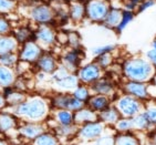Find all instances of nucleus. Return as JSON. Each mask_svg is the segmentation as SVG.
<instances>
[{
  "mask_svg": "<svg viewBox=\"0 0 156 145\" xmlns=\"http://www.w3.org/2000/svg\"><path fill=\"white\" fill-rule=\"evenodd\" d=\"M20 121L44 123L51 114V106L48 97L40 94H28L27 99L19 105L7 109Z\"/></svg>",
  "mask_w": 156,
  "mask_h": 145,
  "instance_id": "nucleus-1",
  "label": "nucleus"
},
{
  "mask_svg": "<svg viewBox=\"0 0 156 145\" xmlns=\"http://www.w3.org/2000/svg\"><path fill=\"white\" fill-rule=\"evenodd\" d=\"M123 76L129 81L144 82L152 76L153 67L145 59L142 58H131L125 60L122 65Z\"/></svg>",
  "mask_w": 156,
  "mask_h": 145,
  "instance_id": "nucleus-2",
  "label": "nucleus"
},
{
  "mask_svg": "<svg viewBox=\"0 0 156 145\" xmlns=\"http://www.w3.org/2000/svg\"><path fill=\"white\" fill-rule=\"evenodd\" d=\"M50 80H51L54 88L58 90V92L71 93L80 84V81H79L76 74L69 72L68 70H66L61 65H59V68L52 73Z\"/></svg>",
  "mask_w": 156,
  "mask_h": 145,
  "instance_id": "nucleus-3",
  "label": "nucleus"
},
{
  "mask_svg": "<svg viewBox=\"0 0 156 145\" xmlns=\"http://www.w3.org/2000/svg\"><path fill=\"white\" fill-rule=\"evenodd\" d=\"M48 99L51 110H68L75 112L85 106V103L75 99L69 92H57Z\"/></svg>",
  "mask_w": 156,
  "mask_h": 145,
  "instance_id": "nucleus-4",
  "label": "nucleus"
},
{
  "mask_svg": "<svg viewBox=\"0 0 156 145\" xmlns=\"http://www.w3.org/2000/svg\"><path fill=\"white\" fill-rule=\"evenodd\" d=\"M113 105L119 111L121 118H132L138 113L143 112V104L141 101L129 94H123L119 97Z\"/></svg>",
  "mask_w": 156,
  "mask_h": 145,
  "instance_id": "nucleus-5",
  "label": "nucleus"
},
{
  "mask_svg": "<svg viewBox=\"0 0 156 145\" xmlns=\"http://www.w3.org/2000/svg\"><path fill=\"white\" fill-rule=\"evenodd\" d=\"M106 130H108V127L98 120V121L83 124L81 126H79L75 139L81 143H91L95 141L102 134H104Z\"/></svg>",
  "mask_w": 156,
  "mask_h": 145,
  "instance_id": "nucleus-6",
  "label": "nucleus"
},
{
  "mask_svg": "<svg viewBox=\"0 0 156 145\" xmlns=\"http://www.w3.org/2000/svg\"><path fill=\"white\" fill-rule=\"evenodd\" d=\"M20 120L9 110L0 111V134L12 141L18 137V126Z\"/></svg>",
  "mask_w": 156,
  "mask_h": 145,
  "instance_id": "nucleus-7",
  "label": "nucleus"
},
{
  "mask_svg": "<svg viewBox=\"0 0 156 145\" xmlns=\"http://www.w3.org/2000/svg\"><path fill=\"white\" fill-rule=\"evenodd\" d=\"M44 123H37V122H24L20 121L17 133L18 137L22 143H31L37 139L41 133L47 131Z\"/></svg>",
  "mask_w": 156,
  "mask_h": 145,
  "instance_id": "nucleus-8",
  "label": "nucleus"
},
{
  "mask_svg": "<svg viewBox=\"0 0 156 145\" xmlns=\"http://www.w3.org/2000/svg\"><path fill=\"white\" fill-rule=\"evenodd\" d=\"M34 41L44 51L57 44V31L51 24H40L34 29Z\"/></svg>",
  "mask_w": 156,
  "mask_h": 145,
  "instance_id": "nucleus-9",
  "label": "nucleus"
},
{
  "mask_svg": "<svg viewBox=\"0 0 156 145\" xmlns=\"http://www.w3.org/2000/svg\"><path fill=\"white\" fill-rule=\"evenodd\" d=\"M76 76H78L80 84H84L90 87L93 84L94 82L102 78L103 70L95 63V62H91L87 63L83 67H80L76 71Z\"/></svg>",
  "mask_w": 156,
  "mask_h": 145,
  "instance_id": "nucleus-10",
  "label": "nucleus"
},
{
  "mask_svg": "<svg viewBox=\"0 0 156 145\" xmlns=\"http://www.w3.org/2000/svg\"><path fill=\"white\" fill-rule=\"evenodd\" d=\"M43 52H44V50L34 40H31V41H28L23 44H20L17 53H18L20 61H23V62H27L31 65H34V63L41 57Z\"/></svg>",
  "mask_w": 156,
  "mask_h": 145,
  "instance_id": "nucleus-11",
  "label": "nucleus"
},
{
  "mask_svg": "<svg viewBox=\"0 0 156 145\" xmlns=\"http://www.w3.org/2000/svg\"><path fill=\"white\" fill-rule=\"evenodd\" d=\"M30 19L38 26L40 24H53L55 20V11L47 5L33 6L29 11Z\"/></svg>",
  "mask_w": 156,
  "mask_h": 145,
  "instance_id": "nucleus-12",
  "label": "nucleus"
},
{
  "mask_svg": "<svg viewBox=\"0 0 156 145\" xmlns=\"http://www.w3.org/2000/svg\"><path fill=\"white\" fill-rule=\"evenodd\" d=\"M59 60L51 51H44L41 57L38 59L33 68L37 72H42L47 76H51L52 73L59 68Z\"/></svg>",
  "mask_w": 156,
  "mask_h": 145,
  "instance_id": "nucleus-13",
  "label": "nucleus"
},
{
  "mask_svg": "<svg viewBox=\"0 0 156 145\" xmlns=\"http://www.w3.org/2000/svg\"><path fill=\"white\" fill-rule=\"evenodd\" d=\"M108 6L101 0H91L85 6V17L94 22H103L108 15Z\"/></svg>",
  "mask_w": 156,
  "mask_h": 145,
  "instance_id": "nucleus-14",
  "label": "nucleus"
},
{
  "mask_svg": "<svg viewBox=\"0 0 156 145\" xmlns=\"http://www.w3.org/2000/svg\"><path fill=\"white\" fill-rule=\"evenodd\" d=\"M82 61V50L81 49H71L66 52L60 59V65L69 72L75 73L80 68Z\"/></svg>",
  "mask_w": 156,
  "mask_h": 145,
  "instance_id": "nucleus-15",
  "label": "nucleus"
},
{
  "mask_svg": "<svg viewBox=\"0 0 156 145\" xmlns=\"http://www.w3.org/2000/svg\"><path fill=\"white\" fill-rule=\"evenodd\" d=\"M0 91L2 92V95L5 97V100H6L7 109H12V108L19 105L20 103H22L27 99L28 94H29L26 93V92H21V91L16 90L12 87L5 88Z\"/></svg>",
  "mask_w": 156,
  "mask_h": 145,
  "instance_id": "nucleus-16",
  "label": "nucleus"
},
{
  "mask_svg": "<svg viewBox=\"0 0 156 145\" xmlns=\"http://www.w3.org/2000/svg\"><path fill=\"white\" fill-rule=\"evenodd\" d=\"M123 91L125 94H129L131 97H135L137 100L142 101L148 97L146 90V84L143 82L136 81H127L123 84Z\"/></svg>",
  "mask_w": 156,
  "mask_h": 145,
  "instance_id": "nucleus-17",
  "label": "nucleus"
},
{
  "mask_svg": "<svg viewBox=\"0 0 156 145\" xmlns=\"http://www.w3.org/2000/svg\"><path fill=\"white\" fill-rule=\"evenodd\" d=\"M89 88L93 92V94H101V95H105L108 97L115 94V84L110 79L103 78V76L96 82H94L93 84H91Z\"/></svg>",
  "mask_w": 156,
  "mask_h": 145,
  "instance_id": "nucleus-18",
  "label": "nucleus"
},
{
  "mask_svg": "<svg viewBox=\"0 0 156 145\" xmlns=\"http://www.w3.org/2000/svg\"><path fill=\"white\" fill-rule=\"evenodd\" d=\"M85 105L92 111L100 113L112 105V99L105 95H101V94H91L90 99L87 101Z\"/></svg>",
  "mask_w": 156,
  "mask_h": 145,
  "instance_id": "nucleus-19",
  "label": "nucleus"
},
{
  "mask_svg": "<svg viewBox=\"0 0 156 145\" xmlns=\"http://www.w3.org/2000/svg\"><path fill=\"white\" fill-rule=\"evenodd\" d=\"M74 124L76 126H81L83 124L91 123V122L98 121V113L94 111H92L91 109H89L87 105L80 109L79 111L74 112Z\"/></svg>",
  "mask_w": 156,
  "mask_h": 145,
  "instance_id": "nucleus-20",
  "label": "nucleus"
},
{
  "mask_svg": "<svg viewBox=\"0 0 156 145\" xmlns=\"http://www.w3.org/2000/svg\"><path fill=\"white\" fill-rule=\"evenodd\" d=\"M98 118L100 122H102L105 126H114V124L116 123L121 118V115L114 105L112 104L111 106H108V109H105L104 111L98 113Z\"/></svg>",
  "mask_w": 156,
  "mask_h": 145,
  "instance_id": "nucleus-21",
  "label": "nucleus"
},
{
  "mask_svg": "<svg viewBox=\"0 0 156 145\" xmlns=\"http://www.w3.org/2000/svg\"><path fill=\"white\" fill-rule=\"evenodd\" d=\"M50 118L57 125H72L74 124V112L68 110H51Z\"/></svg>",
  "mask_w": 156,
  "mask_h": 145,
  "instance_id": "nucleus-22",
  "label": "nucleus"
},
{
  "mask_svg": "<svg viewBox=\"0 0 156 145\" xmlns=\"http://www.w3.org/2000/svg\"><path fill=\"white\" fill-rule=\"evenodd\" d=\"M18 78V74L15 69L0 65V90L12 87Z\"/></svg>",
  "mask_w": 156,
  "mask_h": 145,
  "instance_id": "nucleus-23",
  "label": "nucleus"
},
{
  "mask_svg": "<svg viewBox=\"0 0 156 145\" xmlns=\"http://www.w3.org/2000/svg\"><path fill=\"white\" fill-rule=\"evenodd\" d=\"M19 47H20V44L12 34L0 36V55L12 53V52H18Z\"/></svg>",
  "mask_w": 156,
  "mask_h": 145,
  "instance_id": "nucleus-24",
  "label": "nucleus"
},
{
  "mask_svg": "<svg viewBox=\"0 0 156 145\" xmlns=\"http://www.w3.org/2000/svg\"><path fill=\"white\" fill-rule=\"evenodd\" d=\"M11 34L15 37L19 44H23L28 41L34 40V30L31 29L29 26H20L18 28H13Z\"/></svg>",
  "mask_w": 156,
  "mask_h": 145,
  "instance_id": "nucleus-25",
  "label": "nucleus"
},
{
  "mask_svg": "<svg viewBox=\"0 0 156 145\" xmlns=\"http://www.w3.org/2000/svg\"><path fill=\"white\" fill-rule=\"evenodd\" d=\"M78 127L79 126H76L75 124H72V125H57L51 131L59 137V140L62 143L63 139H75V135H76V132H78Z\"/></svg>",
  "mask_w": 156,
  "mask_h": 145,
  "instance_id": "nucleus-26",
  "label": "nucleus"
},
{
  "mask_svg": "<svg viewBox=\"0 0 156 145\" xmlns=\"http://www.w3.org/2000/svg\"><path fill=\"white\" fill-rule=\"evenodd\" d=\"M31 145H62L55 134L51 130H47L43 133L40 134L37 139H34L30 143Z\"/></svg>",
  "mask_w": 156,
  "mask_h": 145,
  "instance_id": "nucleus-27",
  "label": "nucleus"
},
{
  "mask_svg": "<svg viewBox=\"0 0 156 145\" xmlns=\"http://www.w3.org/2000/svg\"><path fill=\"white\" fill-rule=\"evenodd\" d=\"M114 145H141V141L133 132L115 133Z\"/></svg>",
  "mask_w": 156,
  "mask_h": 145,
  "instance_id": "nucleus-28",
  "label": "nucleus"
},
{
  "mask_svg": "<svg viewBox=\"0 0 156 145\" xmlns=\"http://www.w3.org/2000/svg\"><path fill=\"white\" fill-rule=\"evenodd\" d=\"M122 13L123 12L121 11V10L115 9V8H110L108 15H106L104 20H103V23L108 28L116 29V27L119 26V23L121 21V19H122Z\"/></svg>",
  "mask_w": 156,
  "mask_h": 145,
  "instance_id": "nucleus-29",
  "label": "nucleus"
},
{
  "mask_svg": "<svg viewBox=\"0 0 156 145\" xmlns=\"http://www.w3.org/2000/svg\"><path fill=\"white\" fill-rule=\"evenodd\" d=\"M132 123H133V131H146L150 129L151 123L147 118L146 114L144 113V111L138 113L137 115H135L134 118H132Z\"/></svg>",
  "mask_w": 156,
  "mask_h": 145,
  "instance_id": "nucleus-30",
  "label": "nucleus"
},
{
  "mask_svg": "<svg viewBox=\"0 0 156 145\" xmlns=\"http://www.w3.org/2000/svg\"><path fill=\"white\" fill-rule=\"evenodd\" d=\"M115 133H129L133 132V123L132 118H121L113 126Z\"/></svg>",
  "mask_w": 156,
  "mask_h": 145,
  "instance_id": "nucleus-31",
  "label": "nucleus"
},
{
  "mask_svg": "<svg viewBox=\"0 0 156 145\" xmlns=\"http://www.w3.org/2000/svg\"><path fill=\"white\" fill-rule=\"evenodd\" d=\"M71 94H72L75 99H78L79 101L87 103V101L89 100L91 97V90L87 85L79 84L78 87L71 92Z\"/></svg>",
  "mask_w": 156,
  "mask_h": 145,
  "instance_id": "nucleus-32",
  "label": "nucleus"
},
{
  "mask_svg": "<svg viewBox=\"0 0 156 145\" xmlns=\"http://www.w3.org/2000/svg\"><path fill=\"white\" fill-rule=\"evenodd\" d=\"M70 18L73 21H81L82 19L85 17V6L82 3H74L71 6L69 11Z\"/></svg>",
  "mask_w": 156,
  "mask_h": 145,
  "instance_id": "nucleus-33",
  "label": "nucleus"
},
{
  "mask_svg": "<svg viewBox=\"0 0 156 145\" xmlns=\"http://www.w3.org/2000/svg\"><path fill=\"white\" fill-rule=\"evenodd\" d=\"M18 62H19V57L17 52H12V53H7V55H0V65L15 69L16 65L18 64Z\"/></svg>",
  "mask_w": 156,
  "mask_h": 145,
  "instance_id": "nucleus-34",
  "label": "nucleus"
},
{
  "mask_svg": "<svg viewBox=\"0 0 156 145\" xmlns=\"http://www.w3.org/2000/svg\"><path fill=\"white\" fill-rule=\"evenodd\" d=\"M114 133H110L108 130L104 134L98 137L95 141L91 142L90 145H114Z\"/></svg>",
  "mask_w": 156,
  "mask_h": 145,
  "instance_id": "nucleus-35",
  "label": "nucleus"
},
{
  "mask_svg": "<svg viewBox=\"0 0 156 145\" xmlns=\"http://www.w3.org/2000/svg\"><path fill=\"white\" fill-rule=\"evenodd\" d=\"M94 62L102 70L108 69V67H111L112 62H113V55H112V53H104V55L96 57Z\"/></svg>",
  "mask_w": 156,
  "mask_h": 145,
  "instance_id": "nucleus-36",
  "label": "nucleus"
},
{
  "mask_svg": "<svg viewBox=\"0 0 156 145\" xmlns=\"http://www.w3.org/2000/svg\"><path fill=\"white\" fill-rule=\"evenodd\" d=\"M13 27L9 19L6 16L0 15V36H7V34H11Z\"/></svg>",
  "mask_w": 156,
  "mask_h": 145,
  "instance_id": "nucleus-37",
  "label": "nucleus"
},
{
  "mask_svg": "<svg viewBox=\"0 0 156 145\" xmlns=\"http://www.w3.org/2000/svg\"><path fill=\"white\" fill-rule=\"evenodd\" d=\"M133 18H134V15H133L132 11H127V10L124 11L123 13H122V19H121L120 23H119V26L116 27L115 30H116L117 32H122V31L126 28V26L132 21Z\"/></svg>",
  "mask_w": 156,
  "mask_h": 145,
  "instance_id": "nucleus-38",
  "label": "nucleus"
},
{
  "mask_svg": "<svg viewBox=\"0 0 156 145\" xmlns=\"http://www.w3.org/2000/svg\"><path fill=\"white\" fill-rule=\"evenodd\" d=\"M15 0H0V15H8L15 9Z\"/></svg>",
  "mask_w": 156,
  "mask_h": 145,
  "instance_id": "nucleus-39",
  "label": "nucleus"
},
{
  "mask_svg": "<svg viewBox=\"0 0 156 145\" xmlns=\"http://www.w3.org/2000/svg\"><path fill=\"white\" fill-rule=\"evenodd\" d=\"M116 45L115 44H104V45H100V47H95V48L92 49V53H93L95 57H99L101 55H104V53H112L114 51Z\"/></svg>",
  "mask_w": 156,
  "mask_h": 145,
  "instance_id": "nucleus-40",
  "label": "nucleus"
},
{
  "mask_svg": "<svg viewBox=\"0 0 156 145\" xmlns=\"http://www.w3.org/2000/svg\"><path fill=\"white\" fill-rule=\"evenodd\" d=\"M68 44L72 49H81V38L76 32H68Z\"/></svg>",
  "mask_w": 156,
  "mask_h": 145,
  "instance_id": "nucleus-41",
  "label": "nucleus"
},
{
  "mask_svg": "<svg viewBox=\"0 0 156 145\" xmlns=\"http://www.w3.org/2000/svg\"><path fill=\"white\" fill-rule=\"evenodd\" d=\"M144 113L146 114L151 125H156V104L147 105L144 110Z\"/></svg>",
  "mask_w": 156,
  "mask_h": 145,
  "instance_id": "nucleus-42",
  "label": "nucleus"
},
{
  "mask_svg": "<svg viewBox=\"0 0 156 145\" xmlns=\"http://www.w3.org/2000/svg\"><path fill=\"white\" fill-rule=\"evenodd\" d=\"M146 57H147V59H148V61H150L151 63L156 67V51L155 50H154V49L148 50V51L146 52Z\"/></svg>",
  "mask_w": 156,
  "mask_h": 145,
  "instance_id": "nucleus-43",
  "label": "nucleus"
},
{
  "mask_svg": "<svg viewBox=\"0 0 156 145\" xmlns=\"http://www.w3.org/2000/svg\"><path fill=\"white\" fill-rule=\"evenodd\" d=\"M153 5H154V1H153V0H147V1L143 2V5H141V7H140V9H138V11H140V12L144 11L145 9H147V8H150V7H152Z\"/></svg>",
  "mask_w": 156,
  "mask_h": 145,
  "instance_id": "nucleus-44",
  "label": "nucleus"
},
{
  "mask_svg": "<svg viewBox=\"0 0 156 145\" xmlns=\"http://www.w3.org/2000/svg\"><path fill=\"white\" fill-rule=\"evenodd\" d=\"M7 109V103L6 100H5V97L2 95V92L0 91V111H2V110H6Z\"/></svg>",
  "mask_w": 156,
  "mask_h": 145,
  "instance_id": "nucleus-45",
  "label": "nucleus"
},
{
  "mask_svg": "<svg viewBox=\"0 0 156 145\" xmlns=\"http://www.w3.org/2000/svg\"><path fill=\"white\" fill-rule=\"evenodd\" d=\"M0 145H12L10 140H8L5 136H0Z\"/></svg>",
  "mask_w": 156,
  "mask_h": 145,
  "instance_id": "nucleus-46",
  "label": "nucleus"
},
{
  "mask_svg": "<svg viewBox=\"0 0 156 145\" xmlns=\"http://www.w3.org/2000/svg\"><path fill=\"white\" fill-rule=\"evenodd\" d=\"M148 141H150L151 143L153 145H156V131L155 132H153V133L151 134L150 139H148Z\"/></svg>",
  "mask_w": 156,
  "mask_h": 145,
  "instance_id": "nucleus-47",
  "label": "nucleus"
},
{
  "mask_svg": "<svg viewBox=\"0 0 156 145\" xmlns=\"http://www.w3.org/2000/svg\"><path fill=\"white\" fill-rule=\"evenodd\" d=\"M153 49H154V50H155V51H156V40H155V41H154V42H153Z\"/></svg>",
  "mask_w": 156,
  "mask_h": 145,
  "instance_id": "nucleus-48",
  "label": "nucleus"
},
{
  "mask_svg": "<svg viewBox=\"0 0 156 145\" xmlns=\"http://www.w3.org/2000/svg\"><path fill=\"white\" fill-rule=\"evenodd\" d=\"M19 145H31L30 143H20Z\"/></svg>",
  "mask_w": 156,
  "mask_h": 145,
  "instance_id": "nucleus-49",
  "label": "nucleus"
},
{
  "mask_svg": "<svg viewBox=\"0 0 156 145\" xmlns=\"http://www.w3.org/2000/svg\"><path fill=\"white\" fill-rule=\"evenodd\" d=\"M154 81H155V84H154V85L156 87V78H154Z\"/></svg>",
  "mask_w": 156,
  "mask_h": 145,
  "instance_id": "nucleus-50",
  "label": "nucleus"
},
{
  "mask_svg": "<svg viewBox=\"0 0 156 145\" xmlns=\"http://www.w3.org/2000/svg\"><path fill=\"white\" fill-rule=\"evenodd\" d=\"M134 1H135V2H136V1H138V0H134Z\"/></svg>",
  "mask_w": 156,
  "mask_h": 145,
  "instance_id": "nucleus-51",
  "label": "nucleus"
},
{
  "mask_svg": "<svg viewBox=\"0 0 156 145\" xmlns=\"http://www.w3.org/2000/svg\"><path fill=\"white\" fill-rule=\"evenodd\" d=\"M0 136H2V135H1V134H0Z\"/></svg>",
  "mask_w": 156,
  "mask_h": 145,
  "instance_id": "nucleus-52",
  "label": "nucleus"
}]
</instances>
